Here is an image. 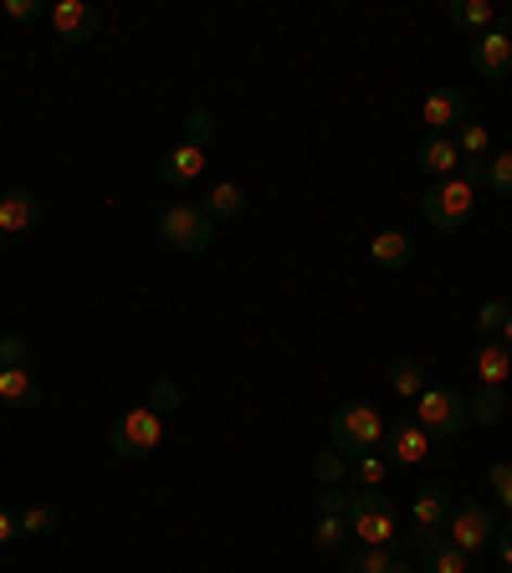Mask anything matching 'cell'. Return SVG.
I'll return each instance as SVG.
<instances>
[{
  "mask_svg": "<svg viewBox=\"0 0 512 573\" xmlns=\"http://www.w3.org/2000/svg\"><path fill=\"white\" fill-rule=\"evenodd\" d=\"M52 31L62 36V41H92L98 36V11L92 5H82V0H56L52 5Z\"/></svg>",
  "mask_w": 512,
  "mask_h": 573,
  "instance_id": "10",
  "label": "cell"
},
{
  "mask_svg": "<svg viewBox=\"0 0 512 573\" xmlns=\"http://www.w3.org/2000/svg\"><path fill=\"white\" fill-rule=\"evenodd\" d=\"M472 67L482 72V77H508L512 72V41H508V31H476V41H472Z\"/></svg>",
  "mask_w": 512,
  "mask_h": 573,
  "instance_id": "9",
  "label": "cell"
},
{
  "mask_svg": "<svg viewBox=\"0 0 512 573\" xmlns=\"http://www.w3.org/2000/svg\"><path fill=\"white\" fill-rule=\"evenodd\" d=\"M329 435H333V450H338V456H369V450L380 446L384 420L374 405L348 399V405H338V410L329 415Z\"/></svg>",
  "mask_w": 512,
  "mask_h": 573,
  "instance_id": "1",
  "label": "cell"
},
{
  "mask_svg": "<svg viewBox=\"0 0 512 573\" xmlns=\"http://www.w3.org/2000/svg\"><path fill=\"white\" fill-rule=\"evenodd\" d=\"M410 512H415V527H421V533H440L446 518H451V492H446V486H421Z\"/></svg>",
  "mask_w": 512,
  "mask_h": 573,
  "instance_id": "14",
  "label": "cell"
},
{
  "mask_svg": "<svg viewBox=\"0 0 512 573\" xmlns=\"http://www.w3.org/2000/svg\"><path fill=\"white\" fill-rule=\"evenodd\" d=\"M502 410H508V399H502V390H482L472 394V420H482V425H497L502 420Z\"/></svg>",
  "mask_w": 512,
  "mask_h": 573,
  "instance_id": "24",
  "label": "cell"
},
{
  "mask_svg": "<svg viewBox=\"0 0 512 573\" xmlns=\"http://www.w3.org/2000/svg\"><path fill=\"white\" fill-rule=\"evenodd\" d=\"M487 184H492V190H502V195L512 190V149H502V154H487Z\"/></svg>",
  "mask_w": 512,
  "mask_h": 573,
  "instance_id": "30",
  "label": "cell"
},
{
  "mask_svg": "<svg viewBox=\"0 0 512 573\" xmlns=\"http://www.w3.org/2000/svg\"><path fill=\"white\" fill-rule=\"evenodd\" d=\"M461 118H466V98L457 88H436L421 103V124L431 128V139H446L451 128H461Z\"/></svg>",
  "mask_w": 512,
  "mask_h": 573,
  "instance_id": "8",
  "label": "cell"
},
{
  "mask_svg": "<svg viewBox=\"0 0 512 573\" xmlns=\"http://www.w3.org/2000/svg\"><path fill=\"white\" fill-rule=\"evenodd\" d=\"M487 482H492V492L502 497V507H512V466H508V461H497L492 471H487Z\"/></svg>",
  "mask_w": 512,
  "mask_h": 573,
  "instance_id": "33",
  "label": "cell"
},
{
  "mask_svg": "<svg viewBox=\"0 0 512 573\" xmlns=\"http://www.w3.org/2000/svg\"><path fill=\"white\" fill-rule=\"evenodd\" d=\"M201 169H205V149H190V143H175L165 160H159V175L169 184H190V179H201Z\"/></svg>",
  "mask_w": 512,
  "mask_h": 573,
  "instance_id": "17",
  "label": "cell"
},
{
  "mask_svg": "<svg viewBox=\"0 0 512 573\" xmlns=\"http://www.w3.org/2000/svg\"><path fill=\"white\" fill-rule=\"evenodd\" d=\"M0 399L5 405H16V410H31L41 405V384L31 369H0Z\"/></svg>",
  "mask_w": 512,
  "mask_h": 573,
  "instance_id": "16",
  "label": "cell"
},
{
  "mask_svg": "<svg viewBox=\"0 0 512 573\" xmlns=\"http://www.w3.org/2000/svg\"><path fill=\"white\" fill-rule=\"evenodd\" d=\"M344 533H348V522L333 518V512H323V518H318V527H312V548H318V553H333V548L344 543Z\"/></svg>",
  "mask_w": 512,
  "mask_h": 573,
  "instance_id": "25",
  "label": "cell"
},
{
  "mask_svg": "<svg viewBox=\"0 0 512 573\" xmlns=\"http://www.w3.org/2000/svg\"><path fill=\"white\" fill-rule=\"evenodd\" d=\"M159 235H165L175 251H205L210 246V235H216V220L201 211V205H175V211H165V220H159Z\"/></svg>",
  "mask_w": 512,
  "mask_h": 573,
  "instance_id": "6",
  "label": "cell"
},
{
  "mask_svg": "<svg viewBox=\"0 0 512 573\" xmlns=\"http://www.w3.org/2000/svg\"><path fill=\"white\" fill-rule=\"evenodd\" d=\"M472 369H476V379H482L487 390H502L508 374H512V358H508V348H502L497 339H482V343H476V354H472Z\"/></svg>",
  "mask_w": 512,
  "mask_h": 573,
  "instance_id": "13",
  "label": "cell"
},
{
  "mask_svg": "<svg viewBox=\"0 0 512 573\" xmlns=\"http://www.w3.org/2000/svg\"><path fill=\"white\" fill-rule=\"evenodd\" d=\"M201 211L210 215V220H236V215L246 211V190H241V184H231V179H220L216 190L205 195Z\"/></svg>",
  "mask_w": 512,
  "mask_h": 573,
  "instance_id": "19",
  "label": "cell"
},
{
  "mask_svg": "<svg viewBox=\"0 0 512 573\" xmlns=\"http://www.w3.org/2000/svg\"><path fill=\"white\" fill-rule=\"evenodd\" d=\"M472 205H476V190L461 175L440 179V184H431V190L421 195V215L436 226V231H457V226H466Z\"/></svg>",
  "mask_w": 512,
  "mask_h": 573,
  "instance_id": "4",
  "label": "cell"
},
{
  "mask_svg": "<svg viewBox=\"0 0 512 573\" xmlns=\"http://www.w3.org/2000/svg\"><path fill=\"white\" fill-rule=\"evenodd\" d=\"M159 441H165V420H159V410H149V405L128 410L124 420L108 430L113 456H124V461H139V456H149Z\"/></svg>",
  "mask_w": 512,
  "mask_h": 573,
  "instance_id": "5",
  "label": "cell"
},
{
  "mask_svg": "<svg viewBox=\"0 0 512 573\" xmlns=\"http://www.w3.org/2000/svg\"><path fill=\"white\" fill-rule=\"evenodd\" d=\"M37 220H41V200L31 190H5L0 195V246H5V235L31 231Z\"/></svg>",
  "mask_w": 512,
  "mask_h": 573,
  "instance_id": "11",
  "label": "cell"
},
{
  "mask_svg": "<svg viewBox=\"0 0 512 573\" xmlns=\"http://www.w3.org/2000/svg\"><path fill=\"white\" fill-rule=\"evenodd\" d=\"M369 256H374V267L400 271V267H410L415 246H410V235H405V231H380L374 241H369Z\"/></svg>",
  "mask_w": 512,
  "mask_h": 573,
  "instance_id": "15",
  "label": "cell"
},
{
  "mask_svg": "<svg viewBox=\"0 0 512 573\" xmlns=\"http://www.w3.org/2000/svg\"><path fill=\"white\" fill-rule=\"evenodd\" d=\"M210 139H216V118H210L205 107L184 113V143H190V149H205Z\"/></svg>",
  "mask_w": 512,
  "mask_h": 573,
  "instance_id": "26",
  "label": "cell"
},
{
  "mask_svg": "<svg viewBox=\"0 0 512 573\" xmlns=\"http://www.w3.org/2000/svg\"><path fill=\"white\" fill-rule=\"evenodd\" d=\"M389 384H395L400 399H421L425 394V369L415 364V358H395V364H389Z\"/></svg>",
  "mask_w": 512,
  "mask_h": 573,
  "instance_id": "21",
  "label": "cell"
},
{
  "mask_svg": "<svg viewBox=\"0 0 512 573\" xmlns=\"http://www.w3.org/2000/svg\"><path fill=\"white\" fill-rule=\"evenodd\" d=\"M0 369H26V343L0 339Z\"/></svg>",
  "mask_w": 512,
  "mask_h": 573,
  "instance_id": "36",
  "label": "cell"
},
{
  "mask_svg": "<svg viewBox=\"0 0 512 573\" xmlns=\"http://www.w3.org/2000/svg\"><path fill=\"white\" fill-rule=\"evenodd\" d=\"M415 405H421V420H415V425H421L425 435H436V441L461 435L466 420H472V399L461 390H425Z\"/></svg>",
  "mask_w": 512,
  "mask_h": 573,
  "instance_id": "3",
  "label": "cell"
},
{
  "mask_svg": "<svg viewBox=\"0 0 512 573\" xmlns=\"http://www.w3.org/2000/svg\"><path fill=\"white\" fill-rule=\"evenodd\" d=\"M354 482H359V486H380L384 482V461H374V456H359V461H354Z\"/></svg>",
  "mask_w": 512,
  "mask_h": 573,
  "instance_id": "32",
  "label": "cell"
},
{
  "mask_svg": "<svg viewBox=\"0 0 512 573\" xmlns=\"http://www.w3.org/2000/svg\"><path fill=\"white\" fill-rule=\"evenodd\" d=\"M492 543H497V558H502V569H512V522L492 537Z\"/></svg>",
  "mask_w": 512,
  "mask_h": 573,
  "instance_id": "37",
  "label": "cell"
},
{
  "mask_svg": "<svg viewBox=\"0 0 512 573\" xmlns=\"http://www.w3.org/2000/svg\"><path fill=\"white\" fill-rule=\"evenodd\" d=\"M502 339H508V343H512V318H508V328H502Z\"/></svg>",
  "mask_w": 512,
  "mask_h": 573,
  "instance_id": "42",
  "label": "cell"
},
{
  "mask_svg": "<svg viewBox=\"0 0 512 573\" xmlns=\"http://www.w3.org/2000/svg\"><path fill=\"white\" fill-rule=\"evenodd\" d=\"M312 471H318V482H344V456H333V450H329V456H318V461H312Z\"/></svg>",
  "mask_w": 512,
  "mask_h": 573,
  "instance_id": "35",
  "label": "cell"
},
{
  "mask_svg": "<svg viewBox=\"0 0 512 573\" xmlns=\"http://www.w3.org/2000/svg\"><path fill=\"white\" fill-rule=\"evenodd\" d=\"M461 179H466V184L487 179V160H461Z\"/></svg>",
  "mask_w": 512,
  "mask_h": 573,
  "instance_id": "39",
  "label": "cell"
},
{
  "mask_svg": "<svg viewBox=\"0 0 512 573\" xmlns=\"http://www.w3.org/2000/svg\"><path fill=\"white\" fill-rule=\"evenodd\" d=\"M421 563L425 573H472V553H461L451 537L421 533Z\"/></svg>",
  "mask_w": 512,
  "mask_h": 573,
  "instance_id": "12",
  "label": "cell"
},
{
  "mask_svg": "<svg viewBox=\"0 0 512 573\" xmlns=\"http://www.w3.org/2000/svg\"><path fill=\"white\" fill-rule=\"evenodd\" d=\"M389 563H395V558H389V548H364V553L344 558V573H384Z\"/></svg>",
  "mask_w": 512,
  "mask_h": 573,
  "instance_id": "29",
  "label": "cell"
},
{
  "mask_svg": "<svg viewBox=\"0 0 512 573\" xmlns=\"http://www.w3.org/2000/svg\"><path fill=\"white\" fill-rule=\"evenodd\" d=\"M461 164V149L451 139H425L421 143V169L425 175H451Z\"/></svg>",
  "mask_w": 512,
  "mask_h": 573,
  "instance_id": "20",
  "label": "cell"
},
{
  "mask_svg": "<svg viewBox=\"0 0 512 573\" xmlns=\"http://www.w3.org/2000/svg\"><path fill=\"white\" fill-rule=\"evenodd\" d=\"M344 522L364 548H389L395 533H400V527H395V501L384 497L380 486H369V492H359V497H348Z\"/></svg>",
  "mask_w": 512,
  "mask_h": 573,
  "instance_id": "2",
  "label": "cell"
},
{
  "mask_svg": "<svg viewBox=\"0 0 512 573\" xmlns=\"http://www.w3.org/2000/svg\"><path fill=\"white\" fill-rule=\"evenodd\" d=\"M446 16L457 21V26H476V31H492V0H451L446 5Z\"/></svg>",
  "mask_w": 512,
  "mask_h": 573,
  "instance_id": "22",
  "label": "cell"
},
{
  "mask_svg": "<svg viewBox=\"0 0 512 573\" xmlns=\"http://www.w3.org/2000/svg\"><path fill=\"white\" fill-rule=\"evenodd\" d=\"M180 399H184V390H180V384H175V379H159V384H154V399H149V410H159V415H165V410H175Z\"/></svg>",
  "mask_w": 512,
  "mask_h": 573,
  "instance_id": "31",
  "label": "cell"
},
{
  "mask_svg": "<svg viewBox=\"0 0 512 573\" xmlns=\"http://www.w3.org/2000/svg\"><path fill=\"white\" fill-rule=\"evenodd\" d=\"M16 522H21V537H47V533H56L62 512H56L52 501H31V507H26Z\"/></svg>",
  "mask_w": 512,
  "mask_h": 573,
  "instance_id": "23",
  "label": "cell"
},
{
  "mask_svg": "<svg viewBox=\"0 0 512 573\" xmlns=\"http://www.w3.org/2000/svg\"><path fill=\"white\" fill-rule=\"evenodd\" d=\"M446 533H451V543H457L461 553H476V548H487V543L497 537L492 507H476V501H466V507H451V518H446Z\"/></svg>",
  "mask_w": 512,
  "mask_h": 573,
  "instance_id": "7",
  "label": "cell"
},
{
  "mask_svg": "<svg viewBox=\"0 0 512 573\" xmlns=\"http://www.w3.org/2000/svg\"><path fill=\"white\" fill-rule=\"evenodd\" d=\"M384 573H415V569H405V563H389V569H384Z\"/></svg>",
  "mask_w": 512,
  "mask_h": 573,
  "instance_id": "41",
  "label": "cell"
},
{
  "mask_svg": "<svg viewBox=\"0 0 512 573\" xmlns=\"http://www.w3.org/2000/svg\"><path fill=\"white\" fill-rule=\"evenodd\" d=\"M37 16H47L41 0H5V21H37Z\"/></svg>",
  "mask_w": 512,
  "mask_h": 573,
  "instance_id": "34",
  "label": "cell"
},
{
  "mask_svg": "<svg viewBox=\"0 0 512 573\" xmlns=\"http://www.w3.org/2000/svg\"><path fill=\"white\" fill-rule=\"evenodd\" d=\"M11 537H21V522L11 518L5 507H0V543H11Z\"/></svg>",
  "mask_w": 512,
  "mask_h": 573,
  "instance_id": "40",
  "label": "cell"
},
{
  "mask_svg": "<svg viewBox=\"0 0 512 573\" xmlns=\"http://www.w3.org/2000/svg\"><path fill=\"white\" fill-rule=\"evenodd\" d=\"M508 318H512L508 303H482L476 307V333H482V339H497V333L508 328Z\"/></svg>",
  "mask_w": 512,
  "mask_h": 573,
  "instance_id": "27",
  "label": "cell"
},
{
  "mask_svg": "<svg viewBox=\"0 0 512 573\" xmlns=\"http://www.w3.org/2000/svg\"><path fill=\"white\" fill-rule=\"evenodd\" d=\"M461 160H487V149H492V133L482 124H461Z\"/></svg>",
  "mask_w": 512,
  "mask_h": 573,
  "instance_id": "28",
  "label": "cell"
},
{
  "mask_svg": "<svg viewBox=\"0 0 512 573\" xmlns=\"http://www.w3.org/2000/svg\"><path fill=\"white\" fill-rule=\"evenodd\" d=\"M323 512H333V518H344V512H348V497L338 492V486H333V492H323Z\"/></svg>",
  "mask_w": 512,
  "mask_h": 573,
  "instance_id": "38",
  "label": "cell"
},
{
  "mask_svg": "<svg viewBox=\"0 0 512 573\" xmlns=\"http://www.w3.org/2000/svg\"><path fill=\"white\" fill-rule=\"evenodd\" d=\"M389 456H395L400 466L425 461V456H431V435H425L415 420H410V425H395L389 430Z\"/></svg>",
  "mask_w": 512,
  "mask_h": 573,
  "instance_id": "18",
  "label": "cell"
}]
</instances>
